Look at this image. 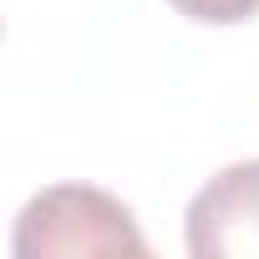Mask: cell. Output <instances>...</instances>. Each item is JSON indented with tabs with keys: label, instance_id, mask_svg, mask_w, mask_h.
Wrapping results in <instances>:
<instances>
[{
	"label": "cell",
	"instance_id": "6da1fadb",
	"mask_svg": "<svg viewBox=\"0 0 259 259\" xmlns=\"http://www.w3.org/2000/svg\"><path fill=\"white\" fill-rule=\"evenodd\" d=\"M16 254L21 259H92V254H127L143 259L148 239L133 224V208L92 183H51L41 188L16 219Z\"/></svg>",
	"mask_w": 259,
	"mask_h": 259
},
{
	"label": "cell",
	"instance_id": "7a4b0ae2",
	"mask_svg": "<svg viewBox=\"0 0 259 259\" xmlns=\"http://www.w3.org/2000/svg\"><path fill=\"white\" fill-rule=\"evenodd\" d=\"M193 259H259V158L219 168L183 213Z\"/></svg>",
	"mask_w": 259,
	"mask_h": 259
},
{
	"label": "cell",
	"instance_id": "3957f363",
	"mask_svg": "<svg viewBox=\"0 0 259 259\" xmlns=\"http://www.w3.org/2000/svg\"><path fill=\"white\" fill-rule=\"evenodd\" d=\"M168 6L198 26H239V21L259 16V0H168Z\"/></svg>",
	"mask_w": 259,
	"mask_h": 259
}]
</instances>
